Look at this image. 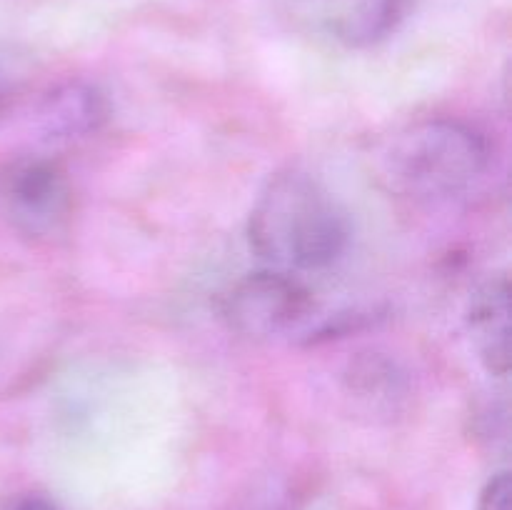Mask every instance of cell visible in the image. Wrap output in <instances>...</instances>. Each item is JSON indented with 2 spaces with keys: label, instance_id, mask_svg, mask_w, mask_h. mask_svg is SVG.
Listing matches in <instances>:
<instances>
[{
  "label": "cell",
  "instance_id": "obj_1",
  "mask_svg": "<svg viewBox=\"0 0 512 510\" xmlns=\"http://www.w3.org/2000/svg\"><path fill=\"white\" fill-rule=\"evenodd\" d=\"M248 240L268 268L308 273L333 265L350 240L343 205L313 175L278 173L250 210Z\"/></svg>",
  "mask_w": 512,
  "mask_h": 510
},
{
  "label": "cell",
  "instance_id": "obj_2",
  "mask_svg": "<svg viewBox=\"0 0 512 510\" xmlns=\"http://www.w3.org/2000/svg\"><path fill=\"white\" fill-rule=\"evenodd\" d=\"M490 168L485 135L460 120L433 118L393 135L380 155V175L400 195L450 200L470 193Z\"/></svg>",
  "mask_w": 512,
  "mask_h": 510
},
{
  "label": "cell",
  "instance_id": "obj_3",
  "mask_svg": "<svg viewBox=\"0 0 512 510\" xmlns=\"http://www.w3.org/2000/svg\"><path fill=\"white\" fill-rule=\"evenodd\" d=\"M223 313L235 333L268 340L303 325L313 313V295L298 275L265 268L233 285Z\"/></svg>",
  "mask_w": 512,
  "mask_h": 510
},
{
  "label": "cell",
  "instance_id": "obj_4",
  "mask_svg": "<svg viewBox=\"0 0 512 510\" xmlns=\"http://www.w3.org/2000/svg\"><path fill=\"white\" fill-rule=\"evenodd\" d=\"M415 0H290L303 33L343 48H368L398 30Z\"/></svg>",
  "mask_w": 512,
  "mask_h": 510
},
{
  "label": "cell",
  "instance_id": "obj_5",
  "mask_svg": "<svg viewBox=\"0 0 512 510\" xmlns=\"http://www.w3.org/2000/svg\"><path fill=\"white\" fill-rule=\"evenodd\" d=\"M0 195L10 220L30 235H53L68 218V180L50 160L23 158L10 165Z\"/></svg>",
  "mask_w": 512,
  "mask_h": 510
},
{
  "label": "cell",
  "instance_id": "obj_6",
  "mask_svg": "<svg viewBox=\"0 0 512 510\" xmlns=\"http://www.w3.org/2000/svg\"><path fill=\"white\" fill-rule=\"evenodd\" d=\"M468 330L480 363L505 378L510 370V283L505 275L488 280L473 295Z\"/></svg>",
  "mask_w": 512,
  "mask_h": 510
},
{
  "label": "cell",
  "instance_id": "obj_7",
  "mask_svg": "<svg viewBox=\"0 0 512 510\" xmlns=\"http://www.w3.org/2000/svg\"><path fill=\"white\" fill-rule=\"evenodd\" d=\"M108 118L105 98L95 88L65 85L43 105V128L50 138H83Z\"/></svg>",
  "mask_w": 512,
  "mask_h": 510
},
{
  "label": "cell",
  "instance_id": "obj_8",
  "mask_svg": "<svg viewBox=\"0 0 512 510\" xmlns=\"http://www.w3.org/2000/svg\"><path fill=\"white\" fill-rule=\"evenodd\" d=\"M512 505V480L510 473H498L485 483L480 493L478 510H510Z\"/></svg>",
  "mask_w": 512,
  "mask_h": 510
},
{
  "label": "cell",
  "instance_id": "obj_9",
  "mask_svg": "<svg viewBox=\"0 0 512 510\" xmlns=\"http://www.w3.org/2000/svg\"><path fill=\"white\" fill-rule=\"evenodd\" d=\"M8 510H63L58 503L43 495H25V498L15 500Z\"/></svg>",
  "mask_w": 512,
  "mask_h": 510
},
{
  "label": "cell",
  "instance_id": "obj_10",
  "mask_svg": "<svg viewBox=\"0 0 512 510\" xmlns=\"http://www.w3.org/2000/svg\"><path fill=\"white\" fill-rule=\"evenodd\" d=\"M3 98H5V88H3V83H0V103H3Z\"/></svg>",
  "mask_w": 512,
  "mask_h": 510
}]
</instances>
